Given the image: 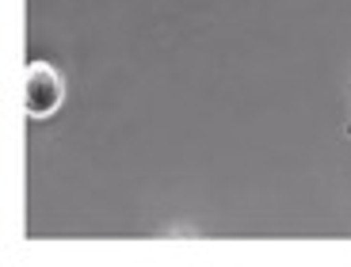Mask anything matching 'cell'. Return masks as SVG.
<instances>
[{"instance_id": "obj_2", "label": "cell", "mask_w": 351, "mask_h": 267, "mask_svg": "<svg viewBox=\"0 0 351 267\" xmlns=\"http://www.w3.org/2000/svg\"><path fill=\"white\" fill-rule=\"evenodd\" d=\"M348 134H351V111H348Z\"/></svg>"}, {"instance_id": "obj_1", "label": "cell", "mask_w": 351, "mask_h": 267, "mask_svg": "<svg viewBox=\"0 0 351 267\" xmlns=\"http://www.w3.org/2000/svg\"><path fill=\"white\" fill-rule=\"evenodd\" d=\"M65 99V84L58 77V69L46 62H31L23 73V107L31 118H46L53 115Z\"/></svg>"}]
</instances>
